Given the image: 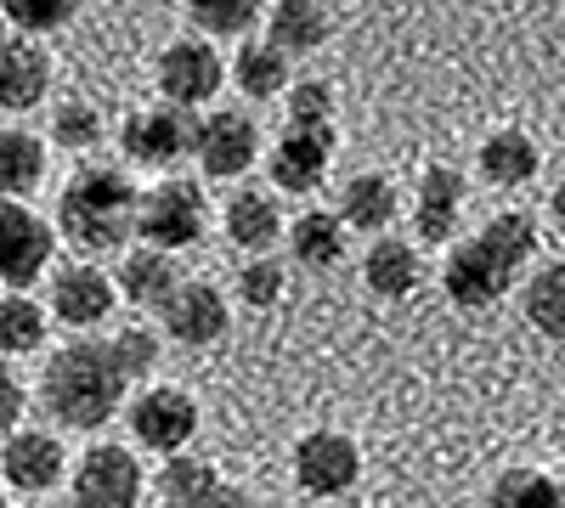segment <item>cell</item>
Instances as JSON below:
<instances>
[{
  "mask_svg": "<svg viewBox=\"0 0 565 508\" xmlns=\"http://www.w3.org/2000/svg\"><path fill=\"white\" fill-rule=\"evenodd\" d=\"M226 68H221V52L204 40H175L170 52L159 57V90L175 102V108H193V102H210L221 90Z\"/></svg>",
  "mask_w": 565,
  "mask_h": 508,
  "instance_id": "cell-11",
  "label": "cell"
},
{
  "mask_svg": "<svg viewBox=\"0 0 565 508\" xmlns=\"http://www.w3.org/2000/svg\"><path fill=\"white\" fill-rule=\"evenodd\" d=\"M487 508H559V480H548L537 469H503L492 480Z\"/></svg>",
  "mask_w": 565,
  "mask_h": 508,
  "instance_id": "cell-29",
  "label": "cell"
},
{
  "mask_svg": "<svg viewBox=\"0 0 565 508\" xmlns=\"http://www.w3.org/2000/svg\"><path fill=\"white\" fill-rule=\"evenodd\" d=\"M45 85H52V63H45L40 45H29V40H7V45H0V108H7V114L40 108Z\"/></svg>",
  "mask_w": 565,
  "mask_h": 508,
  "instance_id": "cell-18",
  "label": "cell"
},
{
  "mask_svg": "<svg viewBox=\"0 0 565 508\" xmlns=\"http://www.w3.org/2000/svg\"><path fill=\"white\" fill-rule=\"evenodd\" d=\"M277 238H282V215H277V204L266 193H238L226 204V244L232 249L266 255Z\"/></svg>",
  "mask_w": 565,
  "mask_h": 508,
  "instance_id": "cell-21",
  "label": "cell"
},
{
  "mask_svg": "<svg viewBox=\"0 0 565 508\" xmlns=\"http://www.w3.org/2000/svg\"><path fill=\"white\" fill-rule=\"evenodd\" d=\"M34 508H68V502H34Z\"/></svg>",
  "mask_w": 565,
  "mask_h": 508,
  "instance_id": "cell-38",
  "label": "cell"
},
{
  "mask_svg": "<svg viewBox=\"0 0 565 508\" xmlns=\"http://www.w3.org/2000/svg\"><path fill=\"white\" fill-rule=\"evenodd\" d=\"M136 226V187L125 170H79L57 198V233L79 255H114Z\"/></svg>",
  "mask_w": 565,
  "mask_h": 508,
  "instance_id": "cell-3",
  "label": "cell"
},
{
  "mask_svg": "<svg viewBox=\"0 0 565 508\" xmlns=\"http://www.w3.org/2000/svg\"><path fill=\"white\" fill-rule=\"evenodd\" d=\"M103 136V114L85 102H63L57 108V148H90Z\"/></svg>",
  "mask_w": 565,
  "mask_h": 508,
  "instance_id": "cell-36",
  "label": "cell"
},
{
  "mask_svg": "<svg viewBox=\"0 0 565 508\" xmlns=\"http://www.w3.org/2000/svg\"><path fill=\"white\" fill-rule=\"evenodd\" d=\"M328 119H334V97H328L322 79H300L289 90V125L295 130H322Z\"/></svg>",
  "mask_w": 565,
  "mask_h": 508,
  "instance_id": "cell-33",
  "label": "cell"
},
{
  "mask_svg": "<svg viewBox=\"0 0 565 508\" xmlns=\"http://www.w3.org/2000/svg\"><path fill=\"white\" fill-rule=\"evenodd\" d=\"M537 249V220L521 215V209H509V215H492L476 238H463L452 255H447V271H441V283H447V300L458 311H487L509 294V283L521 277V266L532 260Z\"/></svg>",
  "mask_w": 565,
  "mask_h": 508,
  "instance_id": "cell-1",
  "label": "cell"
},
{
  "mask_svg": "<svg viewBox=\"0 0 565 508\" xmlns=\"http://www.w3.org/2000/svg\"><path fill=\"white\" fill-rule=\"evenodd\" d=\"M23 407H29V396H23V385L7 374V367H0V430H18L23 424Z\"/></svg>",
  "mask_w": 565,
  "mask_h": 508,
  "instance_id": "cell-37",
  "label": "cell"
},
{
  "mask_svg": "<svg viewBox=\"0 0 565 508\" xmlns=\"http://www.w3.org/2000/svg\"><path fill=\"white\" fill-rule=\"evenodd\" d=\"M159 497L170 508H260L244 486L221 480L215 464H204V457H170L159 475Z\"/></svg>",
  "mask_w": 565,
  "mask_h": 508,
  "instance_id": "cell-13",
  "label": "cell"
},
{
  "mask_svg": "<svg viewBox=\"0 0 565 508\" xmlns=\"http://www.w3.org/2000/svg\"><path fill=\"white\" fill-rule=\"evenodd\" d=\"M238 300L255 305V311H271L282 300V266L277 260H249L238 271Z\"/></svg>",
  "mask_w": 565,
  "mask_h": 508,
  "instance_id": "cell-35",
  "label": "cell"
},
{
  "mask_svg": "<svg viewBox=\"0 0 565 508\" xmlns=\"http://www.w3.org/2000/svg\"><path fill=\"white\" fill-rule=\"evenodd\" d=\"M255 148H260V130H255V119H249V114L221 108V114L199 119V148H193V153L204 159V170H210L215 181L244 175V170L255 164Z\"/></svg>",
  "mask_w": 565,
  "mask_h": 508,
  "instance_id": "cell-14",
  "label": "cell"
},
{
  "mask_svg": "<svg viewBox=\"0 0 565 508\" xmlns=\"http://www.w3.org/2000/svg\"><path fill=\"white\" fill-rule=\"evenodd\" d=\"M289 255H295L306 271H334V266L345 260V226H340V215L306 209V215L289 226Z\"/></svg>",
  "mask_w": 565,
  "mask_h": 508,
  "instance_id": "cell-20",
  "label": "cell"
},
{
  "mask_svg": "<svg viewBox=\"0 0 565 508\" xmlns=\"http://www.w3.org/2000/svg\"><path fill=\"white\" fill-rule=\"evenodd\" d=\"M114 277H103L97 266H68L52 277V311L68 322V328H90L114 311Z\"/></svg>",
  "mask_w": 565,
  "mask_h": 508,
  "instance_id": "cell-17",
  "label": "cell"
},
{
  "mask_svg": "<svg viewBox=\"0 0 565 508\" xmlns=\"http://www.w3.org/2000/svg\"><path fill=\"white\" fill-rule=\"evenodd\" d=\"M204 220H210V209H204V193L193 181H164L148 198H136V233L159 255L193 249L204 238Z\"/></svg>",
  "mask_w": 565,
  "mask_h": 508,
  "instance_id": "cell-4",
  "label": "cell"
},
{
  "mask_svg": "<svg viewBox=\"0 0 565 508\" xmlns=\"http://www.w3.org/2000/svg\"><path fill=\"white\" fill-rule=\"evenodd\" d=\"M40 175H45L40 136H29V130H0V193L23 198V193L40 187Z\"/></svg>",
  "mask_w": 565,
  "mask_h": 508,
  "instance_id": "cell-26",
  "label": "cell"
},
{
  "mask_svg": "<svg viewBox=\"0 0 565 508\" xmlns=\"http://www.w3.org/2000/svg\"><path fill=\"white\" fill-rule=\"evenodd\" d=\"M481 175L492 181V187H521V181H532V175H537V148H532V136H521V130L487 136V148H481Z\"/></svg>",
  "mask_w": 565,
  "mask_h": 508,
  "instance_id": "cell-25",
  "label": "cell"
},
{
  "mask_svg": "<svg viewBox=\"0 0 565 508\" xmlns=\"http://www.w3.org/2000/svg\"><path fill=\"white\" fill-rule=\"evenodd\" d=\"M328 40V12L317 7V0H277L271 7V40L282 57H300V52H317V45Z\"/></svg>",
  "mask_w": 565,
  "mask_h": 508,
  "instance_id": "cell-23",
  "label": "cell"
},
{
  "mask_svg": "<svg viewBox=\"0 0 565 508\" xmlns=\"http://www.w3.org/2000/svg\"><path fill=\"white\" fill-rule=\"evenodd\" d=\"M52 226L34 209H23L18 198H0V283H40L45 266H52Z\"/></svg>",
  "mask_w": 565,
  "mask_h": 508,
  "instance_id": "cell-6",
  "label": "cell"
},
{
  "mask_svg": "<svg viewBox=\"0 0 565 508\" xmlns=\"http://www.w3.org/2000/svg\"><path fill=\"white\" fill-rule=\"evenodd\" d=\"M119 142H125V153H130L136 164L164 170V164H175L181 153H193V148H199V119H193V108L164 102V108H153V114L125 119Z\"/></svg>",
  "mask_w": 565,
  "mask_h": 508,
  "instance_id": "cell-9",
  "label": "cell"
},
{
  "mask_svg": "<svg viewBox=\"0 0 565 508\" xmlns=\"http://www.w3.org/2000/svg\"><path fill=\"white\" fill-rule=\"evenodd\" d=\"M68 469V457H63V441L57 435H45V430H12L7 446H0V480H7L12 491H52Z\"/></svg>",
  "mask_w": 565,
  "mask_h": 508,
  "instance_id": "cell-10",
  "label": "cell"
},
{
  "mask_svg": "<svg viewBox=\"0 0 565 508\" xmlns=\"http://www.w3.org/2000/svg\"><path fill=\"white\" fill-rule=\"evenodd\" d=\"M114 283H119L114 294H125L130 305H141V311H159V305L175 294L181 271H175V260H170V255H159V249H136V255H125V266H119Z\"/></svg>",
  "mask_w": 565,
  "mask_h": 508,
  "instance_id": "cell-19",
  "label": "cell"
},
{
  "mask_svg": "<svg viewBox=\"0 0 565 508\" xmlns=\"http://www.w3.org/2000/svg\"><path fill=\"white\" fill-rule=\"evenodd\" d=\"M396 215V187L385 175H351L340 193V226H356V233H385Z\"/></svg>",
  "mask_w": 565,
  "mask_h": 508,
  "instance_id": "cell-24",
  "label": "cell"
},
{
  "mask_svg": "<svg viewBox=\"0 0 565 508\" xmlns=\"http://www.w3.org/2000/svg\"><path fill=\"white\" fill-rule=\"evenodd\" d=\"M125 390H130V379L119 374V361L103 339L63 345L40 374V407L52 412L63 430H103L125 407Z\"/></svg>",
  "mask_w": 565,
  "mask_h": 508,
  "instance_id": "cell-2",
  "label": "cell"
},
{
  "mask_svg": "<svg viewBox=\"0 0 565 508\" xmlns=\"http://www.w3.org/2000/svg\"><path fill=\"white\" fill-rule=\"evenodd\" d=\"M458 215H463V175L452 164H430L418 175V209H413L418 244H447L458 233Z\"/></svg>",
  "mask_w": 565,
  "mask_h": 508,
  "instance_id": "cell-16",
  "label": "cell"
},
{
  "mask_svg": "<svg viewBox=\"0 0 565 508\" xmlns=\"http://www.w3.org/2000/svg\"><path fill=\"white\" fill-rule=\"evenodd\" d=\"M159 322H164V334L175 339V345H215L221 334H226V322H232V311H226V300H221V289H210V283H175V294L159 305Z\"/></svg>",
  "mask_w": 565,
  "mask_h": 508,
  "instance_id": "cell-12",
  "label": "cell"
},
{
  "mask_svg": "<svg viewBox=\"0 0 565 508\" xmlns=\"http://www.w3.org/2000/svg\"><path fill=\"white\" fill-rule=\"evenodd\" d=\"M526 316H532L537 334L559 339V328H565V266L559 260L543 266L532 283H526Z\"/></svg>",
  "mask_w": 565,
  "mask_h": 508,
  "instance_id": "cell-28",
  "label": "cell"
},
{
  "mask_svg": "<svg viewBox=\"0 0 565 508\" xmlns=\"http://www.w3.org/2000/svg\"><path fill=\"white\" fill-rule=\"evenodd\" d=\"M362 283L380 294V300H402V294H413L418 289V255H413V244H402V238H380L367 249V260H362Z\"/></svg>",
  "mask_w": 565,
  "mask_h": 508,
  "instance_id": "cell-22",
  "label": "cell"
},
{
  "mask_svg": "<svg viewBox=\"0 0 565 508\" xmlns=\"http://www.w3.org/2000/svg\"><path fill=\"white\" fill-rule=\"evenodd\" d=\"M141 502V464L130 446H90L74 464V497L68 508H136Z\"/></svg>",
  "mask_w": 565,
  "mask_h": 508,
  "instance_id": "cell-5",
  "label": "cell"
},
{
  "mask_svg": "<svg viewBox=\"0 0 565 508\" xmlns=\"http://www.w3.org/2000/svg\"><path fill=\"white\" fill-rule=\"evenodd\" d=\"M45 345V311L29 294L0 300V356H29Z\"/></svg>",
  "mask_w": 565,
  "mask_h": 508,
  "instance_id": "cell-27",
  "label": "cell"
},
{
  "mask_svg": "<svg viewBox=\"0 0 565 508\" xmlns=\"http://www.w3.org/2000/svg\"><path fill=\"white\" fill-rule=\"evenodd\" d=\"M74 12H79V0H0V18L29 34H52V29L74 23Z\"/></svg>",
  "mask_w": 565,
  "mask_h": 508,
  "instance_id": "cell-32",
  "label": "cell"
},
{
  "mask_svg": "<svg viewBox=\"0 0 565 508\" xmlns=\"http://www.w3.org/2000/svg\"><path fill=\"white\" fill-rule=\"evenodd\" d=\"M282 79H289V57L277 52V45H244L238 52V85L249 90V97H277Z\"/></svg>",
  "mask_w": 565,
  "mask_h": 508,
  "instance_id": "cell-30",
  "label": "cell"
},
{
  "mask_svg": "<svg viewBox=\"0 0 565 508\" xmlns=\"http://www.w3.org/2000/svg\"><path fill=\"white\" fill-rule=\"evenodd\" d=\"M199 430V401L175 390V385H153V390H141L130 401V435L148 446V452H181L186 441H193Z\"/></svg>",
  "mask_w": 565,
  "mask_h": 508,
  "instance_id": "cell-7",
  "label": "cell"
},
{
  "mask_svg": "<svg viewBox=\"0 0 565 508\" xmlns=\"http://www.w3.org/2000/svg\"><path fill=\"white\" fill-rule=\"evenodd\" d=\"M108 350H114L125 379H141V374H153V367H159V339L148 328H125L119 339H108Z\"/></svg>",
  "mask_w": 565,
  "mask_h": 508,
  "instance_id": "cell-34",
  "label": "cell"
},
{
  "mask_svg": "<svg viewBox=\"0 0 565 508\" xmlns=\"http://www.w3.org/2000/svg\"><path fill=\"white\" fill-rule=\"evenodd\" d=\"M356 475H362V452H356L351 435H340V430H311V435L295 441V480H300V491H311V497H340V491L356 486Z\"/></svg>",
  "mask_w": 565,
  "mask_h": 508,
  "instance_id": "cell-8",
  "label": "cell"
},
{
  "mask_svg": "<svg viewBox=\"0 0 565 508\" xmlns=\"http://www.w3.org/2000/svg\"><path fill=\"white\" fill-rule=\"evenodd\" d=\"M0 508H12V502H7V491H0Z\"/></svg>",
  "mask_w": 565,
  "mask_h": 508,
  "instance_id": "cell-39",
  "label": "cell"
},
{
  "mask_svg": "<svg viewBox=\"0 0 565 508\" xmlns=\"http://www.w3.org/2000/svg\"><path fill=\"white\" fill-rule=\"evenodd\" d=\"M186 12H193V23L204 29V34H244V29H255V18H260V0H186Z\"/></svg>",
  "mask_w": 565,
  "mask_h": 508,
  "instance_id": "cell-31",
  "label": "cell"
},
{
  "mask_svg": "<svg viewBox=\"0 0 565 508\" xmlns=\"http://www.w3.org/2000/svg\"><path fill=\"white\" fill-rule=\"evenodd\" d=\"M328 153H334V125L322 130H282V142L271 153V181L282 193H317L328 175Z\"/></svg>",
  "mask_w": 565,
  "mask_h": 508,
  "instance_id": "cell-15",
  "label": "cell"
}]
</instances>
